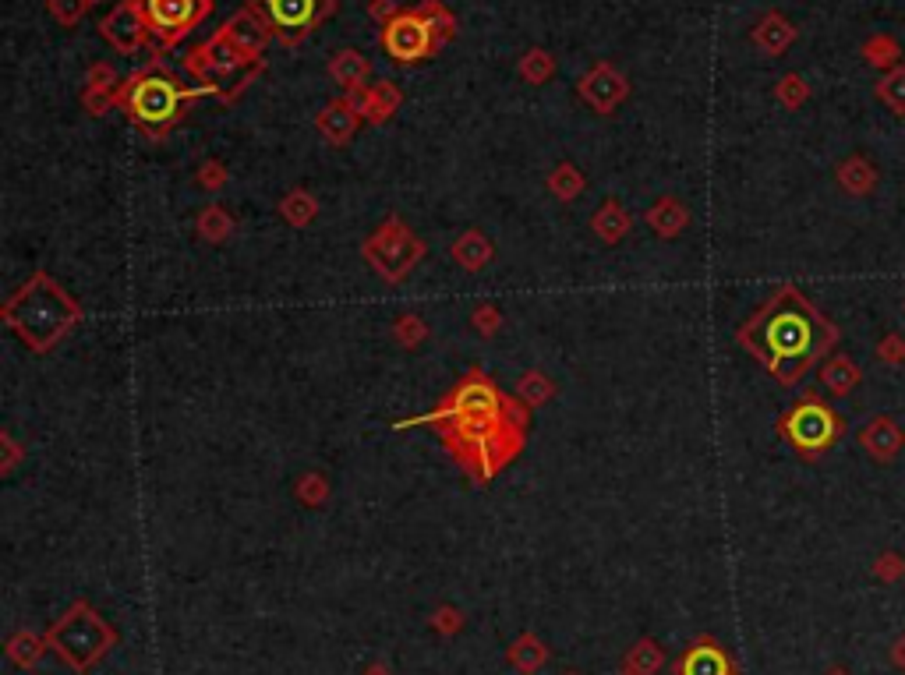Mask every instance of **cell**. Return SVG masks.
<instances>
[{
	"label": "cell",
	"instance_id": "9",
	"mask_svg": "<svg viewBox=\"0 0 905 675\" xmlns=\"http://www.w3.org/2000/svg\"><path fill=\"white\" fill-rule=\"evenodd\" d=\"M103 36H107V43H114L121 54H138L145 46V39L153 36L149 32V18H145L142 4L138 0H124V4H117L114 11H110L107 18H103Z\"/></svg>",
	"mask_w": 905,
	"mask_h": 675
},
{
	"label": "cell",
	"instance_id": "17",
	"mask_svg": "<svg viewBox=\"0 0 905 675\" xmlns=\"http://www.w3.org/2000/svg\"><path fill=\"white\" fill-rule=\"evenodd\" d=\"M838 184H842L849 195H870L877 188V170L874 163L860 160V156H852L838 167Z\"/></svg>",
	"mask_w": 905,
	"mask_h": 675
},
{
	"label": "cell",
	"instance_id": "25",
	"mask_svg": "<svg viewBox=\"0 0 905 675\" xmlns=\"http://www.w3.org/2000/svg\"><path fill=\"white\" fill-rule=\"evenodd\" d=\"M874 573H877V580H884V584H895V580H902V577H905V559H902L898 552L877 555Z\"/></svg>",
	"mask_w": 905,
	"mask_h": 675
},
{
	"label": "cell",
	"instance_id": "21",
	"mask_svg": "<svg viewBox=\"0 0 905 675\" xmlns=\"http://www.w3.org/2000/svg\"><path fill=\"white\" fill-rule=\"evenodd\" d=\"M488 251H492V248H488L485 237H481L478 230H471V234H464V237L457 241L453 255H457L467 269H478V266H485V262H488Z\"/></svg>",
	"mask_w": 905,
	"mask_h": 675
},
{
	"label": "cell",
	"instance_id": "19",
	"mask_svg": "<svg viewBox=\"0 0 905 675\" xmlns=\"http://www.w3.org/2000/svg\"><path fill=\"white\" fill-rule=\"evenodd\" d=\"M647 223H655V227L662 230L665 237H672V234H679V230H683L686 213L679 209V202H672V198H662V202H658L655 209L647 213Z\"/></svg>",
	"mask_w": 905,
	"mask_h": 675
},
{
	"label": "cell",
	"instance_id": "12",
	"mask_svg": "<svg viewBox=\"0 0 905 675\" xmlns=\"http://www.w3.org/2000/svg\"><path fill=\"white\" fill-rule=\"evenodd\" d=\"M223 32L230 36V43L241 50L244 61H251V57L259 54L262 46H266L269 39V22L259 15L255 8H244L241 15L230 18V25H223Z\"/></svg>",
	"mask_w": 905,
	"mask_h": 675
},
{
	"label": "cell",
	"instance_id": "24",
	"mask_svg": "<svg viewBox=\"0 0 905 675\" xmlns=\"http://www.w3.org/2000/svg\"><path fill=\"white\" fill-rule=\"evenodd\" d=\"M283 216H287L294 227H305V223L315 216V202L305 195V191H294V195L283 202Z\"/></svg>",
	"mask_w": 905,
	"mask_h": 675
},
{
	"label": "cell",
	"instance_id": "33",
	"mask_svg": "<svg viewBox=\"0 0 905 675\" xmlns=\"http://www.w3.org/2000/svg\"><path fill=\"white\" fill-rule=\"evenodd\" d=\"M527 75H531V78H534V75L545 78V75H548V57H545V54H538V61L527 64Z\"/></svg>",
	"mask_w": 905,
	"mask_h": 675
},
{
	"label": "cell",
	"instance_id": "30",
	"mask_svg": "<svg viewBox=\"0 0 905 675\" xmlns=\"http://www.w3.org/2000/svg\"><path fill=\"white\" fill-rule=\"evenodd\" d=\"M785 89H782V96H785V103H799V99H803V82H799V78H785Z\"/></svg>",
	"mask_w": 905,
	"mask_h": 675
},
{
	"label": "cell",
	"instance_id": "34",
	"mask_svg": "<svg viewBox=\"0 0 905 675\" xmlns=\"http://www.w3.org/2000/svg\"><path fill=\"white\" fill-rule=\"evenodd\" d=\"M828 675H849V672H845V668H831Z\"/></svg>",
	"mask_w": 905,
	"mask_h": 675
},
{
	"label": "cell",
	"instance_id": "16",
	"mask_svg": "<svg viewBox=\"0 0 905 675\" xmlns=\"http://www.w3.org/2000/svg\"><path fill=\"white\" fill-rule=\"evenodd\" d=\"M354 124H358V114H354V103H329L326 110L319 114V128L322 135L329 138V142H347L350 131H354Z\"/></svg>",
	"mask_w": 905,
	"mask_h": 675
},
{
	"label": "cell",
	"instance_id": "2",
	"mask_svg": "<svg viewBox=\"0 0 905 675\" xmlns=\"http://www.w3.org/2000/svg\"><path fill=\"white\" fill-rule=\"evenodd\" d=\"M838 326L792 283H782L750 319L739 326V347L750 350L782 386H796L810 368L831 357Z\"/></svg>",
	"mask_w": 905,
	"mask_h": 675
},
{
	"label": "cell",
	"instance_id": "11",
	"mask_svg": "<svg viewBox=\"0 0 905 675\" xmlns=\"http://www.w3.org/2000/svg\"><path fill=\"white\" fill-rule=\"evenodd\" d=\"M860 449L877 463H891L905 449V432L891 414H874L860 428Z\"/></svg>",
	"mask_w": 905,
	"mask_h": 675
},
{
	"label": "cell",
	"instance_id": "15",
	"mask_svg": "<svg viewBox=\"0 0 905 675\" xmlns=\"http://www.w3.org/2000/svg\"><path fill=\"white\" fill-rule=\"evenodd\" d=\"M683 675H736V668L729 665L725 651H718L715 644H700L686 654Z\"/></svg>",
	"mask_w": 905,
	"mask_h": 675
},
{
	"label": "cell",
	"instance_id": "14",
	"mask_svg": "<svg viewBox=\"0 0 905 675\" xmlns=\"http://www.w3.org/2000/svg\"><path fill=\"white\" fill-rule=\"evenodd\" d=\"M817 372H821V386L828 389L831 396H849L852 389L860 386V379H863V372L856 368V361H852L849 354L824 357Z\"/></svg>",
	"mask_w": 905,
	"mask_h": 675
},
{
	"label": "cell",
	"instance_id": "6",
	"mask_svg": "<svg viewBox=\"0 0 905 675\" xmlns=\"http://www.w3.org/2000/svg\"><path fill=\"white\" fill-rule=\"evenodd\" d=\"M149 18V32L160 39V46H174L209 15V0H138Z\"/></svg>",
	"mask_w": 905,
	"mask_h": 675
},
{
	"label": "cell",
	"instance_id": "18",
	"mask_svg": "<svg viewBox=\"0 0 905 675\" xmlns=\"http://www.w3.org/2000/svg\"><path fill=\"white\" fill-rule=\"evenodd\" d=\"M329 75H333L343 89L358 92L368 78V61L358 54V50H343V54H336V61L329 64Z\"/></svg>",
	"mask_w": 905,
	"mask_h": 675
},
{
	"label": "cell",
	"instance_id": "20",
	"mask_svg": "<svg viewBox=\"0 0 905 675\" xmlns=\"http://www.w3.org/2000/svg\"><path fill=\"white\" fill-rule=\"evenodd\" d=\"M396 103H400V92H396L389 82H379L372 92H368V99H365V114L372 117V121H386V117L396 110Z\"/></svg>",
	"mask_w": 905,
	"mask_h": 675
},
{
	"label": "cell",
	"instance_id": "5",
	"mask_svg": "<svg viewBox=\"0 0 905 675\" xmlns=\"http://www.w3.org/2000/svg\"><path fill=\"white\" fill-rule=\"evenodd\" d=\"M782 439L796 449L803 460H817L828 453L835 442H842L845 435V418L838 414L831 403H824L817 393L799 396L778 421Z\"/></svg>",
	"mask_w": 905,
	"mask_h": 675
},
{
	"label": "cell",
	"instance_id": "10",
	"mask_svg": "<svg viewBox=\"0 0 905 675\" xmlns=\"http://www.w3.org/2000/svg\"><path fill=\"white\" fill-rule=\"evenodd\" d=\"M365 255L372 258L375 266H379V273L386 276L389 273V258H396V276H404L407 269L418 262L421 255V244L414 241L411 234L404 230V223H400V234H396V223H386V230H382L379 237H375L372 244H365Z\"/></svg>",
	"mask_w": 905,
	"mask_h": 675
},
{
	"label": "cell",
	"instance_id": "13",
	"mask_svg": "<svg viewBox=\"0 0 905 675\" xmlns=\"http://www.w3.org/2000/svg\"><path fill=\"white\" fill-rule=\"evenodd\" d=\"M580 92H584V99L591 103V107L598 110H612L619 103V99L626 96V82L616 75V71L609 68H598L591 71V75L580 82Z\"/></svg>",
	"mask_w": 905,
	"mask_h": 675
},
{
	"label": "cell",
	"instance_id": "27",
	"mask_svg": "<svg viewBox=\"0 0 905 675\" xmlns=\"http://www.w3.org/2000/svg\"><path fill=\"white\" fill-rule=\"evenodd\" d=\"M757 39H761L768 50H782L785 43L792 39V29L785 22H778V18H771L768 25H761V32H757Z\"/></svg>",
	"mask_w": 905,
	"mask_h": 675
},
{
	"label": "cell",
	"instance_id": "3",
	"mask_svg": "<svg viewBox=\"0 0 905 675\" xmlns=\"http://www.w3.org/2000/svg\"><path fill=\"white\" fill-rule=\"evenodd\" d=\"M4 322L22 336L25 347L50 350L78 322V304L46 273H36L4 304Z\"/></svg>",
	"mask_w": 905,
	"mask_h": 675
},
{
	"label": "cell",
	"instance_id": "23",
	"mask_svg": "<svg viewBox=\"0 0 905 675\" xmlns=\"http://www.w3.org/2000/svg\"><path fill=\"white\" fill-rule=\"evenodd\" d=\"M877 96H881L884 107H891L895 114H905V68L891 71V75L877 85Z\"/></svg>",
	"mask_w": 905,
	"mask_h": 675
},
{
	"label": "cell",
	"instance_id": "32",
	"mask_svg": "<svg viewBox=\"0 0 905 675\" xmlns=\"http://www.w3.org/2000/svg\"><path fill=\"white\" fill-rule=\"evenodd\" d=\"M891 661H895V668H902L905 672V633L895 640V647H891Z\"/></svg>",
	"mask_w": 905,
	"mask_h": 675
},
{
	"label": "cell",
	"instance_id": "35",
	"mask_svg": "<svg viewBox=\"0 0 905 675\" xmlns=\"http://www.w3.org/2000/svg\"><path fill=\"white\" fill-rule=\"evenodd\" d=\"M902 308H905V304H902Z\"/></svg>",
	"mask_w": 905,
	"mask_h": 675
},
{
	"label": "cell",
	"instance_id": "28",
	"mask_svg": "<svg viewBox=\"0 0 905 675\" xmlns=\"http://www.w3.org/2000/svg\"><path fill=\"white\" fill-rule=\"evenodd\" d=\"M418 11L428 18V25H432V32L439 36V43H442V39L453 36V18H449L446 11L439 8V4H425V8H418Z\"/></svg>",
	"mask_w": 905,
	"mask_h": 675
},
{
	"label": "cell",
	"instance_id": "31",
	"mask_svg": "<svg viewBox=\"0 0 905 675\" xmlns=\"http://www.w3.org/2000/svg\"><path fill=\"white\" fill-rule=\"evenodd\" d=\"M474 326H478V329L481 326L492 329L495 326V308H488V304H485V308H478V315H474Z\"/></svg>",
	"mask_w": 905,
	"mask_h": 675
},
{
	"label": "cell",
	"instance_id": "4",
	"mask_svg": "<svg viewBox=\"0 0 905 675\" xmlns=\"http://www.w3.org/2000/svg\"><path fill=\"white\" fill-rule=\"evenodd\" d=\"M206 92H216L213 85H198V89H184L174 75L160 68H149L142 75L128 78V82L117 89V103L131 114V121L142 124L149 131H163L181 117L184 103L195 96H206Z\"/></svg>",
	"mask_w": 905,
	"mask_h": 675
},
{
	"label": "cell",
	"instance_id": "1",
	"mask_svg": "<svg viewBox=\"0 0 905 675\" xmlns=\"http://www.w3.org/2000/svg\"><path fill=\"white\" fill-rule=\"evenodd\" d=\"M428 425L474 481H488L524 449L527 418L510 396L495 389L492 379L471 372L457 389H449Z\"/></svg>",
	"mask_w": 905,
	"mask_h": 675
},
{
	"label": "cell",
	"instance_id": "26",
	"mask_svg": "<svg viewBox=\"0 0 905 675\" xmlns=\"http://www.w3.org/2000/svg\"><path fill=\"white\" fill-rule=\"evenodd\" d=\"M877 361H884V365H891V368H898V365H905V340L902 336H884L881 343H877Z\"/></svg>",
	"mask_w": 905,
	"mask_h": 675
},
{
	"label": "cell",
	"instance_id": "22",
	"mask_svg": "<svg viewBox=\"0 0 905 675\" xmlns=\"http://www.w3.org/2000/svg\"><path fill=\"white\" fill-rule=\"evenodd\" d=\"M626 227H630V216L619 213V205L609 202L605 209H601L598 216H594V230H598L605 241H616V237L626 234Z\"/></svg>",
	"mask_w": 905,
	"mask_h": 675
},
{
	"label": "cell",
	"instance_id": "7",
	"mask_svg": "<svg viewBox=\"0 0 905 675\" xmlns=\"http://www.w3.org/2000/svg\"><path fill=\"white\" fill-rule=\"evenodd\" d=\"M255 11L266 18L269 29L283 43H297V39L305 36V32H312L329 15V0H259Z\"/></svg>",
	"mask_w": 905,
	"mask_h": 675
},
{
	"label": "cell",
	"instance_id": "29",
	"mask_svg": "<svg viewBox=\"0 0 905 675\" xmlns=\"http://www.w3.org/2000/svg\"><path fill=\"white\" fill-rule=\"evenodd\" d=\"M89 4H92V0H50V11L57 15V22L71 25V22H78V18L85 15V8H89Z\"/></svg>",
	"mask_w": 905,
	"mask_h": 675
},
{
	"label": "cell",
	"instance_id": "8",
	"mask_svg": "<svg viewBox=\"0 0 905 675\" xmlns=\"http://www.w3.org/2000/svg\"><path fill=\"white\" fill-rule=\"evenodd\" d=\"M382 46L386 54L400 64H414L421 57H428L439 46V36L432 32L428 18L421 11H407V15H396L393 22L382 32Z\"/></svg>",
	"mask_w": 905,
	"mask_h": 675
}]
</instances>
